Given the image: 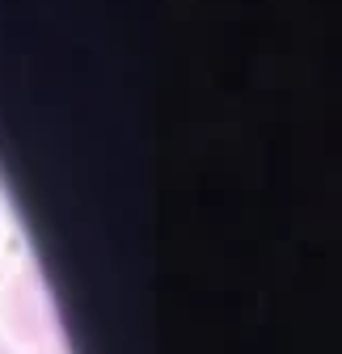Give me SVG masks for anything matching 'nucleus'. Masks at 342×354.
<instances>
[{"label":"nucleus","instance_id":"obj_3","mask_svg":"<svg viewBox=\"0 0 342 354\" xmlns=\"http://www.w3.org/2000/svg\"><path fill=\"white\" fill-rule=\"evenodd\" d=\"M0 354H13V350H9V346H0Z\"/></svg>","mask_w":342,"mask_h":354},{"label":"nucleus","instance_id":"obj_1","mask_svg":"<svg viewBox=\"0 0 342 354\" xmlns=\"http://www.w3.org/2000/svg\"><path fill=\"white\" fill-rule=\"evenodd\" d=\"M5 325L13 329L17 342L51 346L60 342V308H55V291L38 270H26L13 279V287L5 291Z\"/></svg>","mask_w":342,"mask_h":354},{"label":"nucleus","instance_id":"obj_2","mask_svg":"<svg viewBox=\"0 0 342 354\" xmlns=\"http://www.w3.org/2000/svg\"><path fill=\"white\" fill-rule=\"evenodd\" d=\"M34 354H68V346L64 342H51V346H38Z\"/></svg>","mask_w":342,"mask_h":354}]
</instances>
